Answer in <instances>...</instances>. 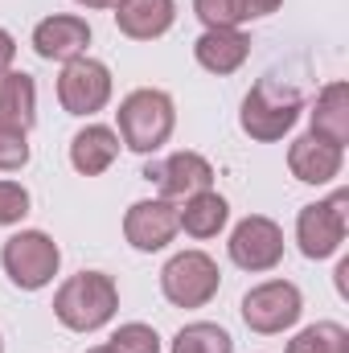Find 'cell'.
I'll list each match as a JSON object with an SVG mask.
<instances>
[{
    "label": "cell",
    "mask_w": 349,
    "mask_h": 353,
    "mask_svg": "<svg viewBox=\"0 0 349 353\" xmlns=\"http://www.w3.org/2000/svg\"><path fill=\"white\" fill-rule=\"evenodd\" d=\"M119 308V288L103 271H79L54 292V316L74 329V333H94L103 329Z\"/></svg>",
    "instance_id": "obj_1"
},
{
    "label": "cell",
    "mask_w": 349,
    "mask_h": 353,
    "mask_svg": "<svg viewBox=\"0 0 349 353\" xmlns=\"http://www.w3.org/2000/svg\"><path fill=\"white\" fill-rule=\"evenodd\" d=\"M119 140L132 148V152H157L169 136H173V123H177V111H173V99L165 90H132L119 111Z\"/></svg>",
    "instance_id": "obj_2"
},
{
    "label": "cell",
    "mask_w": 349,
    "mask_h": 353,
    "mask_svg": "<svg viewBox=\"0 0 349 353\" xmlns=\"http://www.w3.org/2000/svg\"><path fill=\"white\" fill-rule=\"evenodd\" d=\"M296 119H300V90L283 87V79H263L243 99V115H239L251 140H279L283 132H292Z\"/></svg>",
    "instance_id": "obj_3"
},
{
    "label": "cell",
    "mask_w": 349,
    "mask_h": 353,
    "mask_svg": "<svg viewBox=\"0 0 349 353\" xmlns=\"http://www.w3.org/2000/svg\"><path fill=\"white\" fill-rule=\"evenodd\" d=\"M0 263H4L8 279H12L21 292H37V288H46V283L58 275L62 251H58V243H54L46 230H21V234H12V239L4 243Z\"/></svg>",
    "instance_id": "obj_4"
},
{
    "label": "cell",
    "mask_w": 349,
    "mask_h": 353,
    "mask_svg": "<svg viewBox=\"0 0 349 353\" xmlns=\"http://www.w3.org/2000/svg\"><path fill=\"white\" fill-rule=\"evenodd\" d=\"M218 288H222V271L206 251H181L161 271V292L177 308H201L218 296Z\"/></svg>",
    "instance_id": "obj_5"
},
{
    "label": "cell",
    "mask_w": 349,
    "mask_h": 353,
    "mask_svg": "<svg viewBox=\"0 0 349 353\" xmlns=\"http://www.w3.org/2000/svg\"><path fill=\"white\" fill-rule=\"evenodd\" d=\"M346 205H349V193L341 189L329 201H312V205L300 210V218H296V243H300L304 259H329V255L341 251L346 226H349Z\"/></svg>",
    "instance_id": "obj_6"
},
{
    "label": "cell",
    "mask_w": 349,
    "mask_h": 353,
    "mask_svg": "<svg viewBox=\"0 0 349 353\" xmlns=\"http://www.w3.org/2000/svg\"><path fill=\"white\" fill-rule=\"evenodd\" d=\"M300 312H304L300 288L288 279H267L243 296V321L255 333H283L300 321Z\"/></svg>",
    "instance_id": "obj_7"
},
{
    "label": "cell",
    "mask_w": 349,
    "mask_h": 353,
    "mask_svg": "<svg viewBox=\"0 0 349 353\" xmlns=\"http://www.w3.org/2000/svg\"><path fill=\"white\" fill-rule=\"evenodd\" d=\"M111 99V70L94 58H74L58 74V103L66 115H94Z\"/></svg>",
    "instance_id": "obj_8"
},
{
    "label": "cell",
    "mask_w": 349,
    "mask_h": 353,
    "mask_svg": "<svg viewBox=\"0 0 349 353\" xmlns=\"http://www.w3.org/2000/svg\"><path fill=\"white\" fill-rule=\"evenodd\" d=\"M230 259L243 271H271L283 259V230L263 214L243 218L230 234Z\"/></svg>",
    "instance_id": "obj_9"
},
{
    "label": "cell",
    "mask_w": 349,
    "mask_h": 353,
    "mask_svg": "<svg viewBox=\"0 0 349 353\" xmlns=\"http://www.w3.org/2000/svg\"><path fill=\"white\" fill-rule=\"evenodd\" d=\"M177 226V205L169 197H148V201H136L123 218V239L136 247V251H161L173 243Z\"/></svg>",
    "instance_id": "obj_10"
},
{
    "label": "cell",
    "mask_w": 349,
    "mask_h": 353,
    "mask_svg": "<svg viewBox=\"0 0 349 353\" xmlns=\"http://www.w3.org/2000/svg\"><path fill=\"white\" fill-rule=\"evenodd\" d=\"M87 46H90V25L83 17H70V12H54L33 29V50L46 62H74V58L87 54Z\"/></svg>",
    "instance_id": "obj_11"
},
{
    "label": "cell",
    "mask_w": 349,
    "mask_h": 353,
    "mask_svg": "<svg viewBox=\"0 0 349 353\" xmlns=\"http://www.w3.org/2000/svg\"><path fill=\"white\" fill-rule=\"evenodd\" d=\"M144 176L157 181L161 193L173 201V197H193V193L210 189V185H214V165H210L206 157H197V152H173L169 161L148 165Z\"/></svg>",
    "instance_id": "obj_12"
},
{
    "label": "cell",
    "mask_w": 349,
    "mask_h": 353,
    "mask_svg": "<svg viewBox=\"0 0 349 353\" xmlns=\"http://www.w3.org/2000/svg\"><path fill=\"white\" fill-rule=\"evenodd\" d=\"M341 152L346 148H337V144H329V140L308 132V136H300L288 148V169L304 185H329L333 176L341 173Z\"/></svg>",
    "instance_id": "obj_13"
},
{
    "label": "cell",
    "mask_w": 349,
    "mask_h": 353,
    "mask_svg": "<svg viewBox=\"0 0 349 353\" xmlns=\"http://www.w3.org/2000/svg\"><path fill=\"white\" fill-rule=\"evenodd\" d=\"M177 21V0H119L115 4V25L123 37L152 41L169 33Z\"/></svg>",
    "instance_id": "obj_14"
},
{
    "label": "cell",
    "mask_w": 349,
    "mask_h": 353,
    "mask_svg": "<svg viewBox=\"0 0 349 353\" xmlns=\"http://www.w3.org/2000/svg\"><path fill=\"white\" fill-rule=\"evenodd\" d=\"M251 54V37L239 29H206L193 46V58L210 70V74H235Z\"/></svg>",
    "instance_id": "obj_15"
},
{
    "label": "cell",
    "mask_w": 349,
    "mask_h": 353,
    "mask_svg": "<svg viewBox=\"0 0 349 353\" xmlns=\"http://www.w3.org/2000/svg\"><path fill=\"white\" fill-rule=\"evenodd\" d=\"M119 144H123L119 132H111V128H103V123H87V128L70 140V165L83 176L107 173V169L115 165V157H119Z\"/></svg>",
    "instance_id": "obj_16"
},
{
    "label": "cell",
    "mask_w": 349,
    "mask_h": 353,
    "mask_svg": "<svg viewBox=\"0 0 349 353\" xmlns=\"http://www.w3.org/2000/svg\"><path fill=\"white\" fill-rule=\"evenodd\" d=\"M0 123L29 132L37 123V87L25 70H4L0 74Z\"/></svg>",
    "instance_id": "obj_17"
},
{
    "label": "cell",
    "mask_w": 349,
    "mask_h": 353,
    "mask_svg": "<svg viewBox=\"0 0 349 353\" xmlns=\"http://www.w3.org/2000/svg\"><path fill=\"white\" fill-rule=\"evenodd\" d=\"M226 218H230V205H226V197L214 193V189H201V193L185 197V205L177 210V226H181L189 239H214V234L226 226Z\"/></svg>",
    "instance_id": "obj_18"
},
{
    "label": "cell",
    "mask_w": 349,
    "mask_h": 353,
    "mask_svg": "<svg viewBox=\"0 0 349 353\" xmlns=\"http://www.w3.org/2000/svg\"><path fill=\"white\" fill-rule=\"evenodd\" d=\"M283 0H193V12L206 29H239L247 21H263Z\"/></svg>",
    "instance_id": "obj_19"
},
{
    "label": "cell",
    "mask_w": 349,
    "mask_h": 353,
    "mask_svg": "<svg viewBox=\"0 0 349 353\" xmlns=\"http://www.w3.org/2000/svg\"><path fill=\"white\" fill-rule=\"evenodd\" d=\"M312 136L346 148L349 144V87L346 83H329V87L317 94V107H312Z\"/></svg>",
    "instance_id": "obj_20"
},
{
    "label": "cell",
    "mask_w": 349,
    "mask_h": 353,
    "mask_svg": "<svg viewBox=\"0 0 349 353\" xmlns=\"http://www.w3.org/2000/svg\"><path fill=\"white\" fill-rule=\"evenodd\" d=\"M173 353H235V341L214 321H193L173 337Z\"/></svg>",
    "instance_id": "obj_21"
},
{
    "label": "cell",
    "mask_w": 349,
    "mask_h": 353,
    "mask_svg": "<svg viewBox=\"0 0 349 353\" xmlns=\"http://www.w3.org/2000/svg\"><path fill=\"white\" fill-rule=\"evenodd\" d=\"M288 353H349V333L337 321H321V325L300 329L288 341Z\"/></svg>",
    "instance_id": "obj_22"
},
{
    "label": "cell",
    "mask_w": 349,
    "mask_h": 353,
    "mask_svg": "<svg viewBox=\"0 0 349 353\" xmlns=\"http://www.w3.org/2000/svg\"><path fill=\"white\" fill-rule=\"evenodd\" d=\"M107 350L111 353H161V337H157V329L132 321V325H119V329L111 333Z\"/></svg>",
    "instance_id": "obj_23"
},
{
    "label": "cell",
    "mask_w": 349,
    "mask_h": 353,
    "mask_svg": "<svg viewBox=\"0 0 349 353\" xmlns=\"http://www.w3.org/2000/svg\"><path fill=\"white\" fill-rule=\"evenodd\" d=\"M29 165V144H25V132L0 123V173H17Z\"/></svg>",
    "instance_id": "obj_24"
},
{
    "label": "cell",
    "mask_w": 349,
    "mask_h": 353,
    "mask_svg": "<svg viewBox=\"0 0 349 353\" xmlns=\"http://www.w3.org/2000/svg\"><path fill=\"white\" fill-rule=\"evenodd\" d=\"M29 214V189L21 181H0V226H12Z\"/></svg>",
    "instance_id": "obj_25"
},
{
    "label": "cell",
    "mask_w": 349,
    "mask_h": 353,
    "mask_svg": "<svg viewBox=\"0 0 349 353\" xmlns=\"http://www.w3.org/2000/svg\"><path fill=\"white\" fill-rule=\"evenodd\" d=\"M12 58H17V41H12L8 29H0V74L12 70Z\"/></svg>",
    "instance_id": "obj_26"
},
{
    "label": "cell",
    "mask_w": 349,
    "mask_h": 353,
    "mask_svg": "<svg viewBox=\"0 0 349 353\" xmlns=\"http://www.w3.org/2000/svg\"><path fill=\"white\" fill-rule=\"evenodd\" d=\"M79 4H83V8H115L119 0H79Z\"/></svg>",
    "instance_id": "obj_27"
},
{
    "label": "cell",
    "mask_w": 349,
    "mask_h": 353,
    "mask_svg": "<svg viewBox=\"0 0 349 353\" xmlns=\"http://www.w3.org/2000/svg\"><path fill=\"white\" fill-rule=\"evenodd\" d=\"M87 353H111V350H107V345H94V350H87Z\"/></svg>",
    "instance_id": "obj_28"
},
{
    "label": "cell",
    "mask_w": 349,
    "mask_h": 353,
    "mask_svg": "<svg viewBox=\"0 0 349 353\" xmlns=\"http://www.w3.org/2000/svg\"><path fill=\"white\" fill-rule=\"evenodd\" d=\"M0 353H4V341H0Z\"/></svg>",
    "instance_id": "obj_29"
}]
</instances>
